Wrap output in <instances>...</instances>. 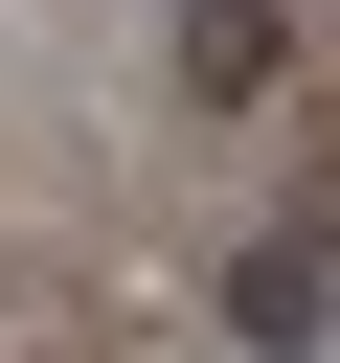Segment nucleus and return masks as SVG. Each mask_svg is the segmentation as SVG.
I'll return each mask as SVG.
<instances>
[{"label": "nucleus", "mask_w": 340, "mask_h": 363, "mask_svg": "<svg viewBox=\"0 0 340 363\" xmlns=\"http://www.w3.org/2000/svg\"><path fill=\"white\" fill-rule=\"evenodd\" d=\"M249 340H272V363H317V340H340V295H317L295 250H249Z\"/></svg>", "instance_id": "nucleus-1"}]
</instances>
